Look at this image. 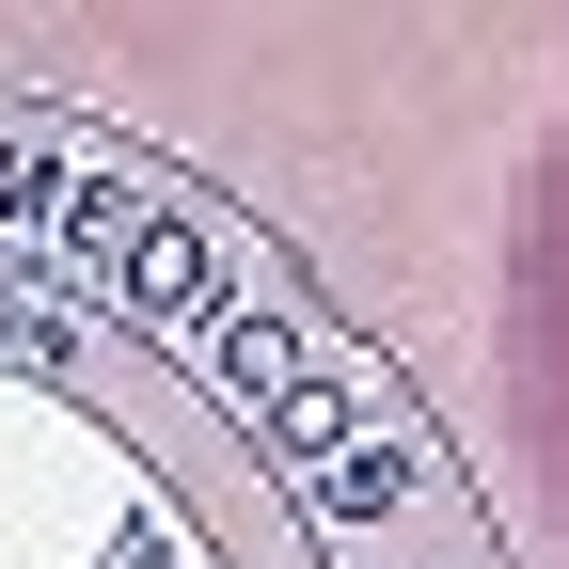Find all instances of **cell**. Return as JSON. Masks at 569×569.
<instances>
[{
	"label": "cell",
	"mask_w": 569,
	"mask_h": 569,
	"mask_svg": "<svg viewBox=\"0 0 569 569\" xmlns=\"http://www.w3.org/2000/svg\"><path fill=\"white\" fill-rule=\"evenodd\" d=\"M490 411H507V475L569 569V80L507 174V238H490Z\"/></svg>",
	"instance_id": "6da1fadb"
}]
</instances>
